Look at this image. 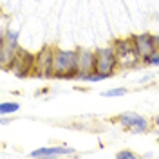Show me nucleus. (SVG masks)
<instances>
[{"label": "nucleus", "instance_id": "obj_11", "mask_svg": "<svg viewBox=\"0 0 159 159\" xmlns=\"http://www.w3.org/2000/svg\"><path fill=\"white\" fill-rule=\"evenodd\" d=\"M18 109H20V103H16V101H4V103H0V114L2 116L15 114Z\"/></svg>", "mask_w": 159, "mask_h": 159}, {"label": "nucleus", "instance_id": "obj_15", "mask_svg": "<svg viewBox=\"0 0 159 159\" xmlns=\"http://www.w3.org/2000/svg\"><path fill=\"white\" fill-rule=\"evenodd\" d=\"M145 65H150V67H159V49L156 52H152L148 56V60H145Z\"/></svg>", "mask_w": 159, "mask_h": 159}, {"label": "nucleus", "instance_id": "obj_5", "mask_svg": "<svg viewBox=\"0 0 159 159\" xmlns=\"http://www.w3.org/2000/svg\"><path fill=\"white\" fill-rule=\"evenodd\" d=\"M52 56H54V47H43L34 54V74L38 78H52Z\"/></svg>", "mask_w": 159, "mask_h": 159}, {"label": "nucleus", "instance_id": "obj_19", "mask_svg": "<svg viewBox=\"0 0 159 159\" xmlns=\"http://www.w3.org/2000/svg\"><path fill=\"white\" fill-rule=\"evenodd\" d=\"M156 43H157V49H159V34H156Z\"/></svg>", "mask_w": 159, "mask_h": 159}, {"label": "nucleus", "instance_id": "obj_17", "mask_svg": "<svg viewBox=\"0 0 159 159\" xmlns=\"http://www.w3.org/2000/svg\"><path fill=\"white\" fill-rule=\"evenodd\" d=\"M150 80H152V76H143L139 81H141V83H147V81H150Z\"/></svg>", "mask_w": 159, "mask_h": 159}, {"label": "nucleus", "instance_id": "obj_9", "mask_svg": "<svg viewBox=\"0 0 159 159\" xmlns=\"http://www.w3.org/2000/svg\"><path fill=\"white\" fill-rule=\"evenodd\" d=\"M74 154L70 147H42L31 152V157H60V156H69Z\"/></svg>", "mask_w": 159, "mask_h": 159}, {"label": "nucleus", "instance_id": "obj_8", "mask_svg": "<svg viewBox=\"0 0 159 159\" xmlns=\"http://www.w3.org/2000/svg\"><path fill=\"white\" fill-rule=\"evenodd\" d=\"M96 70V51L78 47V76L76 80H83L87 74Z\"/></svg>", "mask_w": 159, "mask_h": 159}, {"label": "nucleus", "instance_id": "obj_14", "mask_svg": "<svg viewBox=\"0 0 159 159\" xmlns=\"http://www.w3.org/2000/svg\"><path fill=\"white\" fill-rule=\"evenodd\" d=\"M110 78L109 74H103V72H98V70H94V72H90V74H87L85 78H83V81H90V83H96V81H103V80Z\"/></svg>", "mask_w": 159, "mask_h": 159}, {"label": "nucleus", "instance_id": "obj_1", "mask_svg": "<svg viewBox=\"0 0 159 159\" xmlns=\"http://www.w3.org/2000/svg\"><path fill=\"white\" fill-rule=\"evenodd\" d=\"M78 76V49L54 47L52 56V78L70 80Z\"/></svg>", "mask_w": 159, "mask_h": 159}, {"label": "nucleus", "instance_id": "obj_18", "mask_svg": "<svg viewBox=\"0 0 159 159\" xmlns=\"http://www.w3.org/2000/svg\"><path fill=\"white\" fill-rule=\"evenodd\" d=\"M154 123H156V127H159V114L154 118Z\"/></svg>", "mask_w": 159, "mask_h": 159}, {"label": "nucleus", "instance_id": "obj_16", "mask_svg": "<svg viewBox=\"0 0 159 159\" xmlns=\"http://www.w3.org/2000/svg\"><path fill=\"white\" fill-rule=\"evenodd\" d=\"M116 157L118 159H132V157H136V154L130 152V150H121V152L116 154Z\"/></svg>", "mask_w": 159, "mask_h": 159}, {"label": "nucleus", "instance_id": "obj_4", "mask_svg": "<svg viewBox=\"0 0 159 159\" xmlns=\"http://www.w3.org/2000/svg\"><path fill=\"white\" fill-rule=\"evenodd\" d=\"M9 72L16 74L18 78H25V76L34 74V54L27 52L25 49H18Z\"/></svg>", "mask_w": 159, "mask_h": 159}, {"label": "nucleus", "instance_id": "obj_3", "mask_svg": "<svg viewBox=\"0 0 159 159\" xmlns=\"http://www.w3.org/2000/svg\"><path fill=\"white\" fill-rule=\"evenodd\" d=\"M94 51H96V70H98V72H103V74L112 76V74L119 69L118 56H116L114 45L98 47V49H94Z\"/></svg>", "mask_w": 159, "mask_h": 159}, {"label": "nucleus", "instance_id": "obj_13", "mask_svg": "<svg viewBox=\"0 0 159 159\" xmlns=\"http://www.w3.org/2000/svg\"><path fill=\"white\" fill-rule=\"evenodd\" d=\"M129 90L125 89V87H116V89H109L105 90V92H101V96L103 98H121V96H125Z\"/></svg>", "mask_w": 159, "mask_h": 159}, {"label": "nucleus", "instance_id": "obj_2", "mask_svg": "<svg viewBox=\"0 0 159 159\" xmlns=\"http://www.w3.org/2000/svg\"><path fill=\"white\" fill-rule=\"evenodd\" d=\"M116 56H118L119 69H134L141 63V58L134 49V43L130 38H116L112 42Z\"/></svg>", "mask_w": 159, "mask_h": 159}, {"label": "nucleus", "instance_id": "obj_6", "mask_svg": "<svg viewBox=\"0 0 159 159\" xmlns=\"http://www.w3.org/2000/svg\"><path fill=\"white\" fill-rule=\"evenodd\" d=\"M134 49L138 52V56L141 58V61L145 63V60H148V56L152 52L157 51V43H156V34L150 33H139V34H132L130 36Z\"/></svg>", "mask_w": 159, "mask_h": 159}, {"label": "nucleus", "instance_id": "obj_12", "mask_svg": "<svg viewBox=\"0 0 159 159\" xmlns=\"http://www.w3.org/2000/svg\"><path fill=\"white\" fill-rule=\"evenodd\" d=\"M2 40H6V42L9 43L11 47H15V49H18V31H15V29H9V31H6V33L2 34Z\"/></svg>", "mask_w": 159, "mask_h": 159}, {"label": "nucleus", "instance_id": "obj_7", "mask_svg": "<svg viewBox=\"0 0 159 159\" xmlns=\"http://www.w3.org/2000/svg\"><path fill=\"white\" fill-rule=\"evenodd\" d=\"M118 121L121 127H125L127 130H130L132 134H145L148 132V119L145 116H141L138 112H123L118 116Z\"/></svg>", "mask_w": 159, "mask_h": 159}, {"label": "nucleus", "instance_id": "obj_10", "mask_svg": "<svg viewBox=\"0 0 159 159\" xmlns=\"http://www.w3.org/2000/svg\"><path fill=\"white\" fill-rule=\"evenodd\" d=\"M20 49V47H18ZM15 47H11L6 40H0V65L4 70H9L11 65H13V60L16 56V51Z\"/></svg>", "mask_w": 159, "mask_h": 159}]
</instances>
